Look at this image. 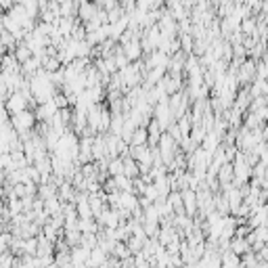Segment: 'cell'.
<instances>
[{"label":"cell","instance_id":"cell-2","mask_svg":"<svg viewBox=\"0 0 268 268\" xmlns=\"http://www.w3.org/2000/svg\"><path fill=\"white\" fill-rule=\"evenodd\" d=\"M27 107H29V101H27L21 92H13V94H10V99L4 103V109H6L10 115H17V113H21V111H25Z\"/></svg>","mask_w":268,"mask_h":268},{"label":"cell","instance_id":"cell-1","mask_svg":"<svg viewBox=\"0 0 268 268\" xmlns=\"http://www.w3.org/2000/svg\"><path fill=\"white\" fill-rule=\"evenodd\" d=\"M36 113H31V111H21V113H17V115H13V120H10V124H13V128L19 132V134H27V132H31V130H36Z\"/></svg>","mask_w":268,"mask_h":268},{"label":"cell","instance_id":"cell-4","mask_svg":"<svg viewBox=\"0 0 268 268\" xmlns=\"http://www.w3.org/2000/svg\"><path fill=\"white\" fill-rule=\"evenodd\" d=\"M239 266H241V256H237L231 250L222 254V268H239Z\"/></svg>","mask_w":268,"mask_h":268},{"label":"cell","instance_id":"cell-3","mask_svg":"<svg viewBox=\"0 0 268 268\" xmlns=\"http://www.w3.org/2000/svg\"><path fill=\"white\" fill-rule=\"evenodd\" d=\"M231 252H235L237 256H241V258H243L248 252H252V245H250V241L245 237H233L231 239Z\"/></svg>","mask_w":268,"mask_h":268},{"label":"cell","instance_id":"cell-8","mask_svg":"<svg viewBox=\"0 0 268 268\" xmlns=\"http://www.w3.org/2000/svg\"><path fill=\"white\" fill-rule=\"evenodd\" d=\"M241 31L243 34H256L258 31V23H256V19L254 17H245L243 21H241Z\"/></svg>","mask_w":268,"mask_h":268},{"label":"cell","instance_id":"cell-5","mask_svg":"<svg viewBox=\"0 0 268 268\" xmlns=\"http://www.w3.org/2000/svg\"><path fill=\"white\" fill-rule=\"evenodd\" d=\"M145 145H149V130L147 128H136V132L132 134L130 147H145Z\"/></svg>","mask_w":268,"mask_h":268},{"label":"cell","instance_id":"cell-9","mask_svg":"<svg viewBox=\"0 0 268 268\" xmlns=\"http://www.w3.org/2000/svg\"><path fill=\"white\" fill-rule=\"evenodd\" d=\"M239 268H243V266H239Z\"/></svg>","mask_w":268,"mask_h":268},{"label":"cell","instance_id":"cell-7","mask_svg":"<svg viewBox=\"0 0 268 268\" xmlns=\"http://www.w3.org/2000/svg\"><path fill=\"white\" fill-rule=\"evenodd\" d=\"M107 172H109V176H124V159L122 157H115L109 162V168H107Z\"/></svg>","mask_w":268,"mask_h":268},{"label":"cell","instance_id":"cell-6","mask_svg":"<svg viewBox=\"0 0 268 268\" xmlns=\"http://www.w3.org/2000/svg\"><path fill=\"white\" fill-rule=\"evenodd\" d=\"M13 55H15V59L21 63V65H23V63H27V61L31 59V55H34V52H31V48L25 44V42H21V44L15 48Z\"/></svg>","mask_w":268,"mask_h":268}]
</instances>
